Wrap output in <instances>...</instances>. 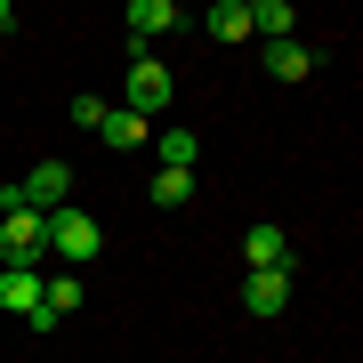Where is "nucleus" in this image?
I'll use <instances>...</instances> for the list:
<instances>
[{"label":"nucleus","instance_id":"dca6fc26","mask_svg":"<svg viewBox=\"0 0 363 363\" xmlns=\"http://www.w3.org/2000/svg\"><path fill=\"white\" fill-rule=\"evenodd\" d=\"M9 25H16V9H9V0H0V33H9Z\"/></svg>","mask_w":363,"mask_h":363},{"label":"nucleus","instance_id":"2eb2a0df","mask_svg":"<svg viewBox=\"0 0 363 363\" xmlns=\"http://www.w3.org/2000/svg\"><path fill=\"white\" fill-rule=\"evenodd\" d=\"M105 113H113V105H105L97 89H81V97H73V130H89V138H97V130H105Z\"/></svg>","mask_w":363,"mask_h":363},{"label":"nucleus","instance_id":"f8f14e48","mask_svg":"<svg viewBox=\"0 0 363 363\" xmlns=\"http://www.w3.org/2000/svg\"><path fill=\"white\" fill-rule=\"evenodd\" d=\"M218 40H250V0H210V16H202Z\"/></svg>","mask_w":363,"mask_h":363},{"label":"nucleus","instance_id":"9b49d317","mask_svg":"<svg viewBox=\"0 0 363 363\" xmlns=\"http://www.w3.org/2000/svg\"><path fill=\"white\" fill-rule=\"evenodd\" d=\"M291 25H298V9H291V0H250V33L291 40Z\"/></svg>","mask_w":363,"mask_h":363},{"label":"nucleus","instance_id":"1a4fd4ad","mask_svg":"<svg viewBox=\"0 0 363 363\" xmlns=\"http://www.w3.org/2000/svg\"><path fill=\"white\" fill-rule=\"evenodd\" d=\"M242 259H250V274H259V267H291L283 226H250V234H242Z\"/></svg>","mask_w":363,"mask_h":363},{"label":"nucleus","instance_id":"f03ea898","mask_svg":"<svg viewBox=\"0 0 363 363\" xmlns=\"http://www.w3.org/2000/svg\"><path fill=\"white\" fill-rule=\"evenodd\" d=\"M49 250H57V259L81 274V267H89L97 250H105V226L89 218V210H73V202H65V210H49Z\"/></svg>","mask_w":363,"mask_h":363},{"label":"nucleus","instance_id":"7ed1b4c3","mask_svg":"<svg viewBox=\"0 0 363 363\" xmlns=\"http://www.w3.org/2000/svg\"><path fill=\"white\" fill-rule=\"evenodd\" d=\"M40 250H49V210H9V218H0V259L33 267Z\"/></svg>","mask_w":363,"mask_h":363},{"label":"nucleus","instance_id":"39448f33","mask_svg":"<svg viewBox=\"0 0 363 363\" xmlns=\"http://www.w3.org/2000/svg\"><path fill=\"white\" fill-rule=\"evenodd\" d=\"M242 307H250V315H283V307H291V267H259V274L242 283Z\"/></svg>","mask_w":363,"mask_h":363},{"label":"nucleus","instance_id":"4468645a","mask_svg":"<svg viewBox=\"0 0 363 363\" xmlns=\"http://www.w3.org/2000/svg\"><path fill=\"white\" fill-rule=\"evenodd\" d=\"M97 138H105V145H145V121H138V113H121V105H113Z\"/></svg>","mask_w":363,"mask_h":363},{"label":"nucleus","instance_id":"423d86ee","mask_svg":"<svg viewBox=\"0 0 363 363\" xmlns=\"http://www.w3.org/2000/svg\"><path fill=\"white\" fill-rule=\"evenodd\" d=\"M40 283H49L40 267H0V307L9 315H40Z\"/></svg>","mask_w":363,"mask_h":363},{"label":"nucleus","instance_id":"ddd939ff","mask_svg":"<svg viewBox=\"0 0 363 363\" xmlns=\"http://www.w3.org/2000/svg\"><path fill=\"white\" fill-rule=\"evenodd\" d=\"M194 202V169H154V210H186Z\"/></svg>","mask_w":363,"mask_h":363},{"label":"nucleus","instance_id":"f257e3e1","mask_svg":"<svg viewBox=\"0 0 363 363\" xmlns=\"http://www.w3.org/2000/svg\"><path fill=\"white\" fill-rule=\"evenodd\" d=\"M169 97H178V81H169V65H162V57H130V81H121V113H138V121H154L162 113V105Z\"/></svg>","mask_w":363,"mask_h":363},{"label":"nucleus","instance_id":"20e7f679","mask_svg":"<svg viewBox=\"0 0 363 363\" xmlns=\"http://www.w3.org/2000/svg\"><path fill=\"white\" fill-rule=\"evenodd\" d=\"M16 186H25L33 210H65V202H73V169H65V162H33Z\"/></svg>","mask_w":363,"mask_h":363},{"label":"nucleus","instance_id":"0eeeda50","mask_svg":"<svg viewBox=\"0 0 363 363\" xmlns=\"http://www.w3.org/2000/svg\"><path fill=\"white\" fill-rule=\"evenodd\" d=\"M138 40H162V33H178L186 16H178V0H130V16H121Z\"/></svg>","mask_w":363,"mask_h":363},{"label":"nucleus","instance_id":"6e6552de","mask_svg":"<svg viewBox=\"0 0 363 363\" xmlns=\"http://www.w3.org/2000/svg\"><path fill=\"white\" fill-rule=\"evenodd\" d=\"M307 73H315L307 40H267V81H307Z\"/></svg>","mask_w":363,"mask_h":363},{"label":"nucleus","instance_id":"9d476101","mask_svg":"<svg viewBox=\"0 0 363 363\" xmlns=\"http://www.w3.org/2000/svg\"><path fill=\"white\" fill-rule=\"evenodd\" d=\"M202 162V138L194 130H162L154 138V169H194Z\"/></svg>","mask_w":363,"mask_h":363}]
</instances>
